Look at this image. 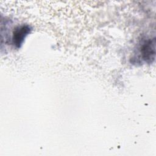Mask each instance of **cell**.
I'll use <instances>...</instances> for the list:
<instances>
[{"label":"cell","instance_id":"6da1fadb","mask_svg":"<svg viewBox=\"0 0 156 156\" xmlns=\"http://www.w3.org/2000/svg\"><path fill=\"white\" fill-rule=\"evenodd\" d=\"M137 54V58L141 62L151 63L155 60V38H148L144 39L140 43Z\"/></svg>","mask_w":156,"mask_h":156},{"label":"cell","instance_id":"7a4b0ae2","mask_svg":"<svg viewBox=\"0 0 156 156\" xmlns=\"http://www.w3.org/2000/svg\"><path fill=\"white\" fill-rule=\"evenodd\" d=\"M31 28L29 25L24 24L18 26L13 32L12 42L14 46L19 48L21 47L26 37L30 32Z\"/></svg>","mask_w":156,"mask_h":156}]
</instances>
